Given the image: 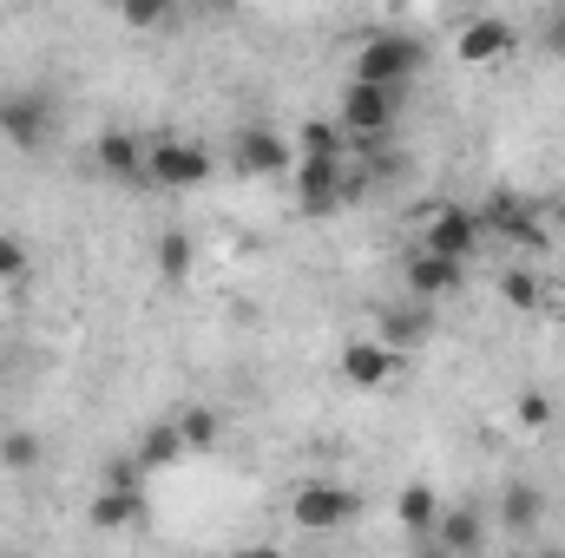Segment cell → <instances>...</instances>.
Here are the masks:
<instances>
[{
  "label": "cell",
  "instance_id": "e0dca14e",
  "mask_svg": "<svg viewBox=\"0 0 565 558\" xmlns=\"http://www.w3.org/2000/svg\"><path fill=\"white\" fill-rule=\"evenodd\" d=\"M145 151H151V144H139L132 132H106V139L93 144V158H99L106 178H132V171H145Z\"/></svg>",
  "mask_w": 565,
  "mask_h": 558
},
{
  "label": "cell",
  "instance_id": "2e32d148",
  "mask_svg": "<svg viewBox=\"0 0 565 558\" xmlns=\"http://www.w3.org/2000/svg\"><path fill=\"white\" fill-rule=\"evenodd\" d=\"M86 519L99 533H132V526H145V493H99Z\"/></svg>",
  "mask_w": 565,
  "mask_h": 558
},
{
  "label": "cell",
  "instance_id": "484cf974",
  "mask_svg": "<svg viewBox=\"0 0 565 558\" xmlns=\"http://www.w3.org/2000/svg\"><path fill=\"white\" fill-rule=\"evenodd\" d=\"M20 264H26V250H20L13 237H0V282H13V277H20Z\"/></svg>",
  "mask_w": 565,
  "mask_h": 558
},
{
  "label": "cell",
  "instance_id": "4fadbf2b",
  "mask_svg": "<svg viewBox=\"0 0 565 558\" xmlns=\"http://www.w3.org/2000/svg\"><path fill=\"white\" fill-rule=\"evenodd\" d=\"M427 329H434V315H427L422 302H402V309H382V348H395V355H408V348H422Z\"/></svg>",
  "mask_w": 565,
  "mask_h": 558
},
{
  "label": "cell",
  "instance_id": "d4e9b609",
  "mask_svg": "<svg viewBox=\"0 0 565 558\" xmlns=\"http://www.w3.org/2000/svg\"><path fill=\"white\" fill-rule=\"evenodd\" d=\"M520 427H526V433L553 427V401H546V395H520Z\"/></svg>",
  "mask_w": 565,
  "mask_h": 558
},
{
  "label": "cell",
  "instance_id": "277c9868",
  "mask_svg": "<svg viewBox=\"0 0 565 558\" xmlns=\"http://www.w3.org/2000/svg\"><path fill=\"white\" fill-rule=\"evenodd\" d=\"M480 237H487V230H480V211H467V204H434L422 250H434V257H447V264L467 270V257L480 250Z\"/></svg>",
  "mask_w": 565,
  "mask_h": 558
},
{
  "label": "cell",
  "instance_id": "f1b7e54d",
  "mask_svg": "<svg viewBox=\"0 0 565 558\" xmlns=\"http://www.w3.org/2000/svg\"><path fill=\"white\" fill-rule=\"evenodd\" d=\"M546 46H553V53H565V13L553 20V26H546Z\"/></svg>",
  "mask_w": 565,
  "mask_h": 558
},
{
  "label": "cell",
  "instance_id": "7a4b0ae2",
  "mask_svg": "<svg viewBox=\"0 0 565 558\" xmlns=\"http://www.w3.org/2000/svg\"><path fill=\"white\" fill-rule=\"evenodd\" d=\"M427 46L415 33H369L362 40V53H355V79H369V86H395L402 93V79L408 73H422Z\"/></svg>",
  "mask_w": 565,
  "mask_h": 558
},
{
  "label": "cell",
  "instance_id": "9a60e30c",
  "mask_svg": "<svg viewBox=\"0 0 565 558\" xmlns=\"http://www.w3.org/2000/svg\"><path fill=\"white\" fill-rule=\"evenodd\" d=\"M540 519H546V493L526 486V480H513V486L500 493V526H507V533H533Z\"/></svg>",
  "mask_w": 565,
  "mask_h": 558
},
{
  "label": "cell",
  "instance_id": "8fae6325",
  "mask_svg": "<svg viewBox=\"0 0 565 558\" xmlns=\"http://www.w3.org/2000/svg\"><path fill=\"white\" fill-rule=\"evenodd\" d=\"M507 230V237H520V244H533V250H546V224L533 217V204H520V197H487V211H480V230Z\"/></svg>",
  "mask_w": 565,
  "mask_h": 558
},
{
  "label": "cell",
  "instance_id": "5b68a950",
  "mask_svg": "<svg viewBox=\"0 0 565 558\" xmlns=\"http://www.w3.org/2000/svg\"><path fill=\"white\" fill-rule=\"evenodd\" d=\"M145 178L151 184H164V191H191V184H204L211 178V151L191 139H164L145 151Z\"/></svg>",
  "mask_w": 565,
  "mask_h": 558
},
{
  "label": "cell",
  "instance_id": "9c48e42d",
  "mask_svg": "<svg viewBox=\"0 0 565 558\" xmlns=\"http://www.w3.org/2000/svg\"><path fill=\"white\" fill-rule=\"evenodd\" d=\"M231 158H237V171H250V178H277V171H289V139L282 132H270V126H250V132H237V144H231Z\"/></svg>",
  "mask_w": 565,
  "mask_h": 558
},
{
  "label": "cell",
  "instance_id": "30bf717a",
  "mask_svg": "<svg viewBox=\"0 0 565 558\" xmlns=\"http://www.w3.org/2000/svg\"><path fill=\"white\" fill-rule=\"evenodd\" d=\"M395 368H402V355H395V348H382L375 335L342 348V375H349L355 388H382V382H395Z\"/></svg>",
  "mask_w": 565,
  "mask_h": 558
},
{
  "label": "cell",
  "instance_id": "4316f807",
  "mask_svg": "<svg viewBox=\"0 0 565 558\" xmlns=\"http://www.w3.org/2000/svg\"><path fill=\"white\" fill-rule=\"evenodd\" d=\"M126 20H132V26H158L164 7H158V0H139V7H126Z\"/></svg>",
  "mask_w": 565,
  "mask_h": 558
},
{
  "label": "cell",
  "instance_id": "1f68e13d",
  "mask_svg": "<svg viewBox=\"0 0 565 558\" xmlns=\"http://www.w3.org/2000/svg\"><path fill=\"white\" fill-rule=\"evenodd\" d=\"M20 558H26V552H20Z\"/></svg>",
  "mask_w": 565,
  "mask_h": 558
},
{
  "label": "cell",
  "instance_id": "5bb4252c",
  "mask_svg": "<svg viewBox=\"0 0 565 558\" xmlns=\"http://www.w3.org/2000/svg\"><path fill=\"white\" fill-rule=\"evenodd\" d=\"M460 277H467V270H460V264H447V257H434V250H415V257H408V289H415L422 302H434V296H454V289H460Z\"/></svg>",
  "mask_w": 565,
  "mask_h": 558
},
{
  "label": "cell",
  "instance_id": "ac0fdd59",
  "mask_svg": "<svg viewBox=\"0 0 565 558\" xmlns=\"http://www.w3.org/2000/svg\"><path fill=\"white\" fill-rule=\"evenodd\" d=\"M395 519L408 526V533H434L440 526V500H434V486H402V500H395Z\"/></svg>",
  "mask_w": 565,
  "mask_h": 558
},
{
  "label": "cell",
  "instance_id": "3957f363",
  "mask_svg": "<svg viewBox=\"0 0 565 558\" xmlns=\"http://www.w3.org/2000/svg\"><path fill=\"white\" fill-rule=\"evenodd\" d=\"M289 513H296L302 533H342V526L362 519V500H355L349 486H335V480H309V486L289 500Z\"/></svg>",
  "mask_w": 565,
  "mask_h": 558
},
{
  "label": "cell",
  "instance_id": "cb8c5ba5",
  "mask_svg": "<svg viewBox=\"0 0 565 558\" xmlns=\"http://www.w3.org/2000/svg\"><path fill=\"white\" fill-rule=\"evenodd\" d=\"M500 296H507L513 309H540V277H533V270H507V277H500Z\"/></svg>",
  "mask_w": 565,
  "mask_h": 558
},
{
  "label": "cell",
  "instance_id": "f546056e",
  "mask_svg": "<svg viewBox=\"0 0 565 558\" xmlns=\"http://www.w3.org/2000/svg\"><path fill=\"white\" fill-rule=\"evenodd\" d=\"M540 558H565V552H540Z\"/></svg>",
  "mask_w": 565,
  "mask_h": 558
},
{
  "label": "cell",
  "instance_id": "603a6c76",
  "mask_svg": "<svg viewBox=\"0 0 565 558\" xmlns=\"http://www.w3.org/2000/svg\"><path fill=\"white\" fill-rule=\"evenodd\" d=\"M178 433H184V447H217V415L211 408H184Z\"/></svg>",
  "mask_w": 565,
  "mask_h": 558
},
{
  "label": "cell",
  "instance_id": "52a82bcc",
  "mask_svg": "<svg viewBox=\"0 0 565 558\" xmlns=\"http://www.w3.org/2000/svg\"><path fill=\"white\" fill-rule=\"evenodd\" d=\"M513 20H493V13H480V20H467L460 26V40H454V53L467 60V66H493V60H507L513 53Z\"/></svg>",
  "mask_w": 565,
  "mask_h": 558
},
{
  "label": "cell",
  "instance_id": "7c38bea8",
  "mask_svg": "<svg viewBox=\"0 0 565 558\" xmlns=\"http://www.w3.org/2000/svg\"><path fill=\"white\" fill-rule=\"evenodd\" d=\"M434 539H440V552H447V558H473V552H480V539H487V519H480L473 506H440Z\"/></svg>",
  "mask_w": 565,
  "mask_h": 558
},
{
  "label": "cell",
  "instance_id": "ba28073f",
  "mask_svg": "<svg viewBox=\"0 0 565 558\" xmlns=\"http://www.w3.org/2000/svg\"><path fill=\"white\" fill-rule=\"evenodd\" d=\"M46 126H53L46 99H33V93H13V99H0V139H7V144H20V151H40V144H46Z\"/></svg>",
  "mask_w": 565,
  "mask_h": 558
},
{
  "label": "cell",
  "instance_id": "4dcf8cb0",
  "mask_svg": "<svg viewBox=\"0 0 565 558\" xmlns=\"http://www.w3.org/2000/svg\"><path fill=\"white\" fill-rule=\"evenodd\" d=\"M559 315H565V302H559Z\"/></svg>",
  "mask_w": 565,
  "mask_h": 558
},
{
  "label": "cell",
  "instance_id": "44dd1931",
  "mask_svg": "<svg viewBox=\"0 0 565 558\" xmlns=\"http://www.w3.org/2000/svg\"><path fill=\"white\" fill-rule=\"evenodd\" d=\"M191 257H198V250H191V237H184V230H164V237H158V270H164V277H184V270H191Z\"/></svg>",
  "mask_w": 565,
  "mask_h": 558
},
{
  "label": "cell",
  "instance_id": "7402d4cb",
  "mask_svg": "<svg viewBox=\"0 0 565 558\" xmlns=\"http://www.w3.org/2000/svg\"><path fill=\"white\" fill-rule=\"evenodd\" d=\"M296 144H302V158H342V132H335L329 119H309Z\"/></svg>",
  "mask_w": 565,
  "mask_h": 558
},
{
  "label": "cell",
  "instance_id": "83f0119b",
  "mask_svg": "<svg viewBox=\"0 0 565 558\" xmlns=\"http://www.w3.org/2000/svg\"><path fill=\"white\" fill-rule=\"evenodd\" d=\"M224 558H289L282 546H237V552H224Z\"/></svg>",
  "mask_w": 565,
  "mask_h": 558
},
{
  "label": "cell",
  "instance_id": "ffe728a7",
  "mask_svg": "<svg viewBox=\"0 0 565 558\" xmlns=\"http://www.w3.org/2000/svg\"><path fill=\"white\" fill-rule=\"evenodd\" d=\"M184 453V433H178V420H151L139 440V466H171Z\"/></svg>",
  "mask_w": 565,
  "mask_h": 558
},
{
  "label": "cell",
  "instance_id": "6da1fadb",
  "mask_svg": "<svg viewBox=\"0 0 565 558\" xmlns=\"http://www.w3.org/2000/svg\"><path fill=\"white\" fill-rule=\"evenodd\" d=\"M395 112H402V93L395 86H369V79H349L342 99H335V126L355 132V139H388L395 132Z\"/></svg>",
  "mask_w": 565,
  "mask_h": 558
},
{
  "label": "cell",
  "instance_id": "8992f818",
  "mask_svg": "<svg viewBox=\"0 0 565 558\" xmlns=\"http://www.w3.org/2000/svg\"><path fill=\"white\" fill-rule=\"evenodd\" d=\"M296 197L309 217H335L349 184H342V158H296Z\"/></svg>",
  "mask_w": 565,
  "mask_h": 558
},
{
  "label": "cell",
  "instance_id": "d6986e66",
  "mask_svg": "<svg viewBox=\"0 0 565 558\" xmlns=\"http://www.w3.org/2000/svg\"><path fill=\"white\" fill-rule=\"evenodd\" d=\"M40 460H46V447H40L33 427H7V433H0V466H7V473H33Z\"/></svg>",
  "mask_w": 565,
  "mask_h": 558
}]
</instances>
